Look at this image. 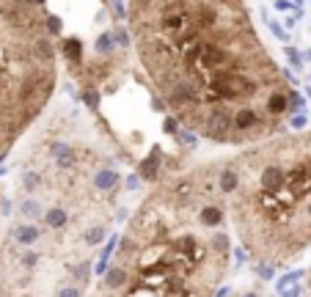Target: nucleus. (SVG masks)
<instances>
[{
	"label": "nucleus",
	"instance_id": "f257e3e1",
	"mask_svg": "<svg viewBox=\"0 0 311 297\" xmlns=\"http://www.w3.org/2000/svg\"><path fill=\"white\" fill-rule=\"evenodd\" d=\"M138 58L168 110L215 143L273 135L295 97L245 0H130Z\"/></svg>",
	"mask_w": 311,
	"mask_h": 297
},
{
	"label": "nucleus",
	"instance_id": "f03ea898",
	"mask_svg": "<svg viewBox=\"0 0 311 297\" xmlns=\"http://www.w3.org/2000/svg\"><path fill=\"white\" fill-rule=\"evenodd\" d=\"M229 163L237 171L232 212L245 248L262 261H289L311 242V132L270 138Z\"/></svg>",
	"mask_w": 311,
	"mask_h": 297
},
{
	"label": "nucleus",
	"instance_id": "7ed1b4c3",
	"mask_svg": "<svg viewBox=\"0 0 311 297\" xmlns=\"http://www.w3.org/2000/svg\"><path fill=\"white\" fill-rule=\"evenodd\" d=\"M55 88V50L36 0H0V157Z\"/></svg>",
	"mask_w": 311,
	"mask_h": 297
},
{
	"label": "nucleus",
	"instance_id": "20e7f679",
	"mask_svg": "<svg viewBox=\"0 0 311 297\" xmlns=\"http://www.w3.org/2000/svg\"><path fill=\"white\" fill-rule=\"evenodd\" d=\"M127 278H130V273H127L124 267H116V270H110V273H107V278H105V283H107V289H119V286H124L127 283Z\"/></svg>",
	"mask_w": 311,
	"mask_h": 297
},
{
	"label": "nucleus",
	"instance_id": "39448f33",
	"mask_svg": "<svg viewBox=\"0 0 311 297\" xmlns=\"http://www.w3.org/2000/svg\"><path fill=\"white\" fill-rule=\"evenodd\" d=\"M119 182V173L116 171H99L97 173V187L99 190H113Z\"/></svg>",
	"mask_w": 311,
	"mask_h": 297
},
{
	"label": "nucleus",
	"instance_id": "423d86ee",
	"mask_svg": "<svg viewBox=\"0 0 311 297\" xmlns=\"http://www.w3.org/2000/svg\"><path fill=\"white\" fill-rule=\"evenodd\" d=\"M44 220H47V226H50V228H61V226H66V212H64V209H50Z\"/></svg>",
	"mask_w": 311,
	"mask_h": 297
},
{
	"label": "nucleus",
	"instance_id": "0eeeda50",
	"mask_svg": "<svg viewBox=\"0 0 311 297\" xmlns=\"http://www.w3.org/2000/svg\"><path fill=\"white\" fill-rule=\"evenodd\" d=\"M36 237H39V231H36V228H31V226L17 228V240H19V242H25V245H28V242H33Z\"/></svg>",
	"mask_w": 311,
	"mask_h": 297
},
{
	"label": "nucleus",
	"instance_id": "6e6552de",
	"mask_svg": "<svg viewBox=\"0 0 311 297\" xmlns=\"http://www.w3.org/2000/svg\"><path fill=\"white\" fill-rule=\"evenodd\" d=\"M22 185H25V190H36L39 187V173H25Z\"/></svg>",
	"mask_w": 311,
	"mask_h": 297
},
{
	"label": "nucleus",
	"instance_id": "1a4fd4ad",
	"mask_svg": "<svg viewBox=\"0 0 311 297\" xmlns=\"http://www.w3.org/2000/svg\"><path fill=\"white\" fill-rule=\"evenodd\" d=\"M102 240V228H94L91 234H86V242H89V245H94V242H99Z\"/></svg>",
	"mask_w": 311,
	"mask_h": 297
},
{
	"label": "nucleus",
	"instance_id": "9d476101",
	"mask_svg": "<svg viewBox=\"0 0 311 297\" xmlns=\"http://www.w3.org/2000/svg\"><path fill=\"white\" fill-rule=\"evenodd\" d=\"M22 209H25V212H28V215H36V212H39V206H36V201H28V204H25Z\"/></svg>",
	"mask_w": 311,
	"mask_h": 297
},
{
	"label": "nucleus",
	"instance_id": "9b49d317",
	"mask_svg": "<svg viewBox=\"0 0 311 297\" xmlns=\"http://www.w3.org/2000/svg\"><path fill=\"white\" fill-rule=\"evenodd\" d=\"M61 297H80V292H77V289H64Z\"/></svg>",
	"mask_w": 311,
	"mask_h": 297
},
{
	"label": "nucleus",
	"instance_id": "f8f14e48",
	"mask_svg": "<svg viewBox=\"0 0 311 297\" xmlns=\"http://www.w3.org/2000/svg\"><path fill=\"white\" fill-rule=\"evenodd\" d=\"M245 297H256V294H253V292H248V294H245Z\"/></svg>",
	"mask_w": 311,
	"mask_h": 297
}]
</instances>
